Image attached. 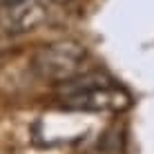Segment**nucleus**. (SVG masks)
Listing matches in <instances>:
<instances>
[{"label": "nucleus", "instance_id": "obj_1", "mask_svg": "<svg viewBox=\"0 0 154 154\" xmlns=\"http://www.w3.org/2000/svg\"><path fill=\"white\" fill-rule=\"evenodd\" d=\"M63 107L81 109L89 114L123 112L132 105V96L105 74H81L60 85L58 92Z\"/></svg>", "mask_w": 154, "mask_h": 154}, {"label": "nucleus", "instance_id": "obj_2", "mask_svg": "<svg viewBox=\"0 0 154 154\" xmlns=\"http://www.w3.org/2000/svg\"><path fill=\"white\" fill-rule=\"evenodd\" d=\"M87 63V49L78 40H58L45 45L36 51L31 67L42 81L49 83H67L72 78L81 76Z\"/></svg>", "mask_w": 154, "mask_h": 154}, {"label": "nucleus", "instance_id": "obj_3", "mask_svg": "<svg viewBox=\"0 0 154 154\" xmlns=\"http://www.w3.org/2000/svg\"><path fill=\"white\" fill-rule=\"evenodd\" d=\"M94 130V123L89 119V112L69 109L65 112L47 114L36 123V141L45 145H63V143L83 141Z\"/></svg>", "mask_w": 154, "mask_h": 154}, {"label": "nucleus", "instance_id": "obj_4", "mask_svg": "<svg viewBox=\"0 0 154 154\" xmlns=\"http://www.w3.org/2000/svg\"><path fill=\"white\" fill-rule=\"evenodd\" d=\"M49 16V0H9L0 7V25L11 34L31 31Z\"/></svg>", "mask_w": 154, "mask_h": 154}]
</instances>
